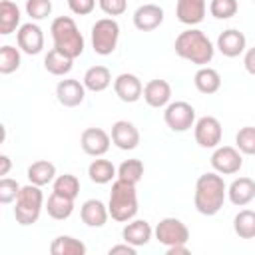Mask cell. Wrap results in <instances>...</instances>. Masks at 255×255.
<instances>
[{"label": "cell", "mask_w": 255, "mask_h": 255, "mask_svg": "<svg viewBox=\"0 0 255 255\" xmlns=\"http://www.w3.org/2000/svg\"><path fill=\"white\" fill-rule=\"evenodd\" d=\"M243 66H245V70H247L251 76H255V46H253V48H249V50H245Z\"/></svg>", "instance_id": "obj_42"}, {"label": "cell", "mask_w": 255, "mask_h": 255, "mask_svg": "<svg viewBox=\"0 0 255 255\" xmlns=\"http://www.w3.org/2000/svg\"><path fill=\"white\" fill-rule=\"evenodd\" d=\"M88 175L94 183L98 185H106L110 183L116 175H118V169L114 167V163L110 159H94L90 165H88Z\"/></svg>", "instance_id": "obj_29"}, {"label": "cell", "mask_w": 255, "mask_h": 255, "mask_svg": "<svg viewBox=\"0 0 255 255\" xmlns=\"http://www.w3.org/2000/svg\"><path fill=\"white\" fill-rule=\"evenodd\" d=\"M98 6L108 16H122L128 10V0H98Z\"/></svg>", "instance_id": "obj_39"}, {"label": "cell", "mask_w": 255, "mask_h": 255, "mask_svg": "<svg viewBox=\"0 0 255 255\" xmlns=\"http://www.w3.org/2000/svg\"><path fill=\"white\" fill-rule=\"evenodd\" d=\"M86 245L72 235H60L50 245L52 255H86Z\"/></svg>", "instance_id": "obj_30"}, {"label": "cell", "mask_w": 255, "mask_h": 255, "mask_svg": "<svg viewBox=\"0 0 255 255\" xmlns=\"http://www.w3.org/2000/svg\"><path fill=\"white\" fill-rule=\"evenodd\" d=\"M225 58H237L245 52L247 48V38L243 32L235 30V28H229V30H223L217 38V46H215Z\"/></svg>", "instance_id": "obj_16"}, {"label": "cell", "mask_w": 255, "mask_h": 255, "mask_svg": "<svg viewBox=\"0 0 255 255\" xmlns=\"http://www.w3.org/2000/svg\"><path fill=\"white\" fill-rule=\"evenodd\" d=\"M193 84H195L197 92L209 96V94H215L221 88V76H219L217 70H213L209 66H201L193 76Z\"/></svg>", "instance_id": "obj_24"}, {"label": "cell", "mask_w": 255, "mask_h": 255, "mask_svg": "<svg viewBox=\"0 0 255 255\" xmlns=\"http://www.w3.org/2000/svg\"><path fill=\"white\" fill-rule=\"evenodd\" d=\"M235 145L241 153L245 155H255V128L253 126H245L237 131L235 135Z\"/></svg>", "instance_id": "obj_36"}, {"label": "cell", "mask_w": 255, "mask_h": 255, "mask_svg": "<svg viewBox=\"0 0 255 255\" xmlns=\"http://www.w3.org/2000/svg\"><path fill=\"white\" fill-rule=\"evenodd\" d=\"M44 193L40 185L28 183L20 189L14 205V217L20 225H34L40 219V213L44 209Z\"/></svg>", "instance_id": "obj_5"}, {"label": "cell", "mask_w": 255, "mask_h": 255, "mask_svg": "<svg viewBox=\"0 0 255 255\" xmlns=\"http://www.w3.org/2000/svg\"><path fill=\"white\" fill-rule=\"evenodd\" d=\"M135 255V247L131 245V243H120V245H114V247H110V255Z\"/></svg>", "instance_id": "obj_41"}, {"label": "cell", "mask_w": 255, "mask_h": 255, "mask_svg": "<svg viewBox=\"0 0 255 255\" xmlns=\"http://www.w3.org/2000/svg\"><path fill=\"white\" fill-rule=\"evenodd\" d=\"M253 2H255V0H253Z\"/></svg>", "instance_id": "obj_45"}, {"label": "cell", "mask_w": 255, "mask_h": 255, "mask_svg": "<svg viewBox=\"0 0 255 255\" xmlns=\"http://www.w3.org/2000/svg\"><path fill=\"white\" fill-rule=\"evenodd\" d=\"M10 167H12L10 157H8L6 153H2V155H0V175H2V177H6V175H8V171H10Z\"/></svg>", "instance_id": "obj_43"}, {"label": "cell", "mask_w": 255, "mask_h": 255, "mask_svg": "<svg viewBox=\"0 0 255 255\" xmlns=\"http://www.w3.org/2000/svg\"><path fill=\"white\" fill-rule=\"evenodd\" d=\"M20 183L16 179H10V177H2L0 179V203L8 205L12 201H16L18 193H20Z\"/></svg>", "instance_id": "obj_38"}, {"label": "cell", "mask_w": 255, "mask_h": 255, "mask_svg": "<svg viewBox=\"0 0 255 255\" xmlns=\"http://www.w3.org/2000/svg\"><path fill=\"white\" fill-rule=\"evenodd\" d=\"M153 233H155V239H157L161 245H165V247L181 245V243H187V241H189V229H187V225H185L181 219H177V217H163V219L155 225Z\"/></svg>", "instance_id": "obj_7"}, {"label": "cell", "mask_w": 255, "mask_h": 255, "mask_svg": "<svg viewBox=\"0 0 255 255\" xmlns=\"http://www.w3.org/2000/svg\"><path fill=\"white\" fill-rule=\"evenodd\" d=\"M108 209L112 219L120 223H128L137 213V191L133 183H128L124 179H116L112 183Z\"/></svg>", "instance_id": "obj_4"}, {"label": "cell", "mask_w": 255, "mask_h": 255, "mask_svg": "<svg viewBox=\"0 0 255 255\" xmlns=\"http://www.w3.org/2000/svg\"><path fill=\"white\" fill-rule=\"evenodd\" d=\"M16 42H18V48L24 54H30V56L40 54L44 50V34H42V28L38 24H34V22L22 24L16 30Z\"/></svg>", "instance_id": "obj_11"}, {"label": "cell", "mask_w": 255, "mask_h": 255, "mask_svg": "<svg viewBox=\"0 0 255 255\" xmlns=\"http://www.w3.org/2000/svg\"><path fill=\"white\" fill-rule=\"evenodd\" d=\"M26 14L32 20H44L52 14V0H26Z\"/></svg>", "instance_id": "obj_37"}, {"label": "cell", "mask_w": 255, "mask_h": 255, "mask_svg": "<svg viewBox=\"0 0 255 255\" xmlns=\"http://www.w3.org/2000/svg\"><path fill=\"white\" fill-rule=\"evenodd\" d=\"M26 175H28L30 183L42 187V185L54 183V179H56V165L52 161H48V159H38V161H34L28 167Z\"/></svg>", "instance_id": "obj_25"}, {"label": "cell", "mask_w": 255, "mask_h": 255, "mask_svg": "<svg viewBox=\"0 0 255 255\" xmlns=\"http://www.w3.org/2000/svg\"><path fill=\"white\" fill-rule=\"evenodd\" d=\"M233 231L241 239H253L255 237V211L251 209H241L233 217Z\"/></svg>", "instance_id": "obj_31"}, {"label": "cell", "mask_w": 255, "mask_h": 255, "mask_svg": "<svg viewBox=\"0 0 255 255\" xmlns=\"http://www.w3.org/2000/svg\"><path fill=\"white\" fill-rule=\"evenodd\" d=\"M46 211H48V215H50L52 219L64 221V219H68V217L74 213V199L52 191V195H50L48 201H46Z\"/></svg>", "instance_id": "obj_26"}, {"label": "cell", "mask_w": 255, "mask_h": 255, "mask_svg": "<svg viewBox=\"0 0 255 255\" xmlns=\"http://www.w3.org/2000/svg\"><path fill=\"white\" fill-rule=\"evenodd\" d=\"M227 199L237 207H243V205L251 203L255 199V181L251 177L233 179L227 185Z\"/></svg>", "instance_id": "obj_21"}, {"label": "cell", "mask_w": 255, "mask_h": 255, "mask_svg": "<svg viewBox=\"0 0 255 255\" xmlns=\"http://www.w3.org/2000/svg\"><path fill=\"white\" fill-rule=\"evenodd\" d=\"M84 86L90 92H104L112 84V74L106 66H92L84 74Z\"/></svg>", "instance_id": "obj_27"}, {"label": "cell", "mask_w": 255, "mask_h": 255, "mask_svg": "<svg viewBox=\"0 0 255 255\" xmlns=\"http://www.w3.org/2000/svg\"><path fill=\"white\" fill-rule=\"evenodd\" d=\"M225 199H227V185H225L221 173L211 171V173H203L197 177L193 203L201 215L211 217V215L219 213Z\"/></svg>", "instance_id": "obj_1"}, {"label": "cell", "mask_w": 255, "mask_h": 255, "mask_svg": "<svg viewBox=\"0 0 255 255\" xmlns=\"http://www.w3.org/2000/svg\"><path fill=\"white\" fill-rule=\"evenodd\" d=\"M112 141L116 147L124 149V151H129V149H135L137 143H139V131L137 128L128 122V120H118L114 126H112Z\"/></svg>", "instance_id": "obj_15"}, {"label": "cell", "mask_w": 255, "mask_h": 255, "mask_svg": "<svg viewBox=\"0 0 255 255\" xmlns=\"http://www.w3.org/2000/svg\"><path fill=\"white\" fill-rule=\"evenodd\" d=\"M114 92L122 102L133 104L143 96V84L135 74L124 72L114 80Z\"/></svg>", "instance_id": "obj_13"}, {"label": "cell", "mask_w": 255, "mask_h": 255, "mask_svg": "<svg viewBox=\"0 0 255 255\" xmlns=\"http://www.w3.org/2000/svg\"><path fill=\"white\" fill-rule=\"evenodd\" d=\"M72 66H74V58L62 54V52L56 50V48H52V50L46 54V58H44V68H46L52 76H66V74H70Z\"/></svg>", "instance_id": "obj_28"}, {"label": "cell", "mask_w": 255, "mask_h": 255, "mask_svg": "<svg viewBox=\"0 0 255 255\" xmlns=\"http://www.w3.org/2000/svg\"><path fill=\"white\" fill-rule=\"evenodd\" d=\"M163 122L173 131H187L195 126V110L187 102H169L163 112Z\"/></svg>", "instance_id": "obj_8"}, {"label": "cell", "mask_w": 255, "mask_h": 255, "mask_svg": "<svg viewBox=\"0 0 255 255\" xmlns=\"http://www.w3.org/2000/svg\"><path fill=\"white\" fill-rule=\"evenodd\" d=\"M120 40V24L114 18H100L92 26V48L98 56H110Z\"/></svg>", "instance_id": "obj_6"}, {"label": "cell", "mask_w": 255, "mask_h": 255, "mask_svg": "<svg viewBox=\"0 0 255 255\" xmlns=\"http://www.w3.org/2000/svg\"><path fill=\"white\" fill-rule=\"evenodd\" d=\"M52 189H54L56 193H60V195H66V197L76 199L78 193H80V179H78L76 175H72V173L58 175V177L54 179Z\"/></svg>", "instance_id": "obj_32"}, {"label": "cell", "mask_w": 255, "mask_h": 255, "mask_svg": "<svg viewBox=\"0 0 255 255\" xmlns=\"http://www.w3.org/2000/svg\"><path fill=\"white\" fill-rule=\"evenodd\" d=\"M237 10H239L237 0H211L209 4V12L217 20H229L237 14Z\"/></svg>", "instance_id": "obj_35"}, {"label": "cell", "mask_w": 255, "mask_h": 255, "mask_svg": "<svg viewBox=\"0 0 255 255\" xmlns=\"http://www.w3.org/2000/svg\"><path fill=\"white\" fill-rule=\"evenodd\" d=\"M175 54L191 64L197 66H207L213 60L215 48L211 44V40L197 28H187L183 30L177 38H175Z\"/></svg>", "instance_id": "obj_2"}, {"label": "cell", "mask_w": 255, "mask_h": 255, "mask_svg": "<svg viewBox=\"0 0 255 255\" xmlns=\"http://www.w3.org/2000/svg\"><path fill=\"white\" fill-rule=\"evenodd\" d=\"M56 98L62 106L66 108H76L84 102L86 98V86L84 82L80 80H74V78H66V80H60L58 86H56Z\"/></svg>", "instance_id": "obj_14"}, {"label": "cell", "mask_w": 255, "mask_h": 255, "mask_svg": "<svg viewBox=\"0 0 255 255\" xmlns=\"http://www.w3.org/2000/svg\"><path fill=\"white\" fill-rule=\"evenodd\" d=\"M243 157L237 147L231 145H217L211 153V167L221 175H233L241 169Z\"/></svg>", "instance_id": "obj_10"}, {"label": "cell", "mask_w": 255, "mask_h": 255, "mask_svg": "<svg viewBox=\"0 0 255 255\" xmlns=\"http://www.w3.org/2000/svg\"><path fill=\"white\" fill-rule=\"evenodd\" d=\"M163 22V8L157 4H141L133 12V26L139 32H151Z\"/></svg>", "instance_id": "obj_17"}, {"label": "cell", "mask_w": 255, "mask_h": 255, "mask_svg": "<svg viewBox=\"0 0 255 255\" xmlns=\"http://www.w3.org/2000/svg\"><path fill=\"white\" fill-rule=\"evenodd\" d=\"M143 100L149 108H165L171 102V86L165 80H149L143 86Z\"/></svg>", "instance_id": "obj_18"}, {"label": "cell", "mask_w": 255, "mask_h": 255, "mask_svg": "<svg viewBox=\"0 0 255 255\" xmlns=\"http://www.w3.org/2000/svg\"><path fill=\"white\" fill-rule=\"evenodd\" d=\"M80 217L88 227H104L110 217V209L100 199H88L80 207Z\"/></svg>", "instance_id": "obj_22"}, {"label": "cell", "mask_w": 255, "mask_h": 255, "mask_svg": "<svg viewBox=\"0 0 255 255\" xmlns=\"http://www.w3.org/2000/svg\"><path fill=\"white\" fill-rule=\"evenodd\" d=\"M189 249H187V243H181V245H171L167 247V255H187Z\"/></svg>", "instance_id": "obj_44"}, {"label": "cell", "mask_w": 255, "mask_h": 255, "mask_svg": "<svg viewBox=\"0 0 255 255\" xmlns=\"http://www.w3.org/2000/svg\"><path fill=\"white\" fill-rule=\"evenodd\" d=\"M151 235H153V229L145 219H129L122 229V239L126 243H131L133 247L147 245Z\"/></svg>", "instance_id": "obj_20"}, {"label": "cell", "mask_w": 255, "mask_h": 255, "mask_svg": "<svg viewBox=\"0 0 255 255\" xmlns=\"http://www.w3.org/2000/svg\"><path fill=\"white\" fill-rule=\"evenodd\" d=\"M20 20H22V14L18 4L12 0H2L0 2V34L2 36L12 34L16 28L22 26Z\"/></svg>", "instance_id": "obj_23"}, {"label": "cell", "mask_w": 255, "mask_h": 255, "mask_svg": "<svg viewBox=\"0 0 255 255\" xmlns=\"http://www.w3.org/2000/svg\"><path fill=\"white\" fill-rule=\"evenodd\" d=\"M20 68V50L6 44L0 48V74L8 76Z\"/></svg>", "instance_id": "obj_33"}, {"label": "cell", "mask_w": 255, "mask_h": 255, "mask_svg": "<svg viewBox=\"0 0 255 255\" xmlns=\"http://www.w3.org/2000/svg\"><path fill=\"white\" fill-rule=\"evenodd\" d=\"M207 4L205 0H177L175 4V16L185 26H195L203 22Z\"/></svg>", "instance_id": "obj_19"}, {"label": "cell", "mask_w": 255, "mask_h": 255, "mask_svg": "<svg viewBox=\"0 0 255 255\" xmlns=\"http://www.w3.org/2000/svg\"><path fill=\"white\" fill-rule=\"evenodd\" d=\"M52 32V40H54V48L60 50L62 54L70 56V58H78L84 52V36L78 30L76 22L70 16H58L52 20L50 26Z\"/></svg>", "instance_id": "obj_3"}, {"label": "cell", "mask_w": 255, "mask_h": 255, "mask_svg": "<svg viewBox=\"0 0 255 255\" xmlns=\"http://www.w3.org/2000/svg\"><path fill=\"white\" fill-rule=\"evenodd\" d=\"M68 6L78 16H88L96 8V0H68Z\"/></svg>", "instance_id": "obj_40"}, {"label": "cell", "mask_w": 255, "mask_h": 255, "mask_svg": "<svg viewBox=\"0 0 255 255\" xmlns=\"http://www.w3.org/2000/svg\"><path fill=\"white\" fill-rule=\"evenodd\" d=\"M193 135H195V141L199 147H217L221 143V137H223V128H221V122L213 116H203L195 122L193 126Z\"/></svg>", "instance_id": "obj_9"}, {"label": "cell", "mask_w": 255, "mask_h": 255, "mask_svg": "<svg viewBox=\"0 0 255 255\" xmlns=\"http://www.w3.org/2000/svg\"><path fill=\"white\" fill-rule=\"evenodd\" d=\"M112 143V135H108V131H104L102 128H88L82 131L80 137V145L84 149V153L92 155V157H102Z\"/></svg>", "instance_id": "obj_12"}, {"label": "cell", "mask_w": 255, "mask_h": 255, "mask_svg": "<svg viewBox=\"0 0 255 255\" xmlns=\"http://www.w3.org/2000/svg\"><path fill=\"white\" fill-rule=\"evenodd\" d=\"M143 177V163L139 159H126L118 167V179H124L128 183H137Z\"/></svg>", "instance_id": "obj_34"}]
</instances>
